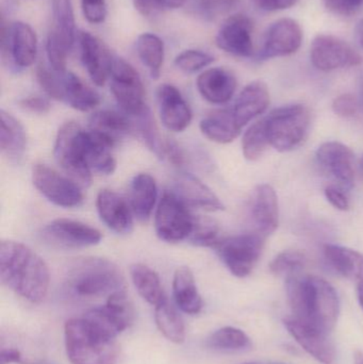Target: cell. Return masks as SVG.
Returning <instances> with one entry per match:
<instances>
[{
	"mask_svg": "<svg viewBox=\"0 0 363 364\" xmlns=\"http://www.w3.org/2000/svg\"><path fill=\"white\" fill-rule=\"evenodd\" d=\"M286 290L294 318L326 333L335 328L340 301L330 282L318 276L294 274L287 277Z\"/></svg>",
	"mask_w": 363,
	"mask_h": 364,
	"instance_id": "1",
	"label": "cell"
},
{
	"mask_svg": "<svg viewBox=\"0 0 363 364\" xmlns=\"http://www.w3.org/2000/svg\"><path fill=\"white\" fill-rule=\"evenodd\" d=\"M0 279L30 303H40L48 294L50 273L46 262L21 242L0 243Z\"/></svg>",
	"mask_w": 363,
	"mask_h": 364,
	"instance_id": "2",
	"label": "cell"
},
{
	"mask_svg": "<svg viewBox=\"0 0 363 364\" xmlns=\"http://www.w3.org/2000/svg\"><path fill=\"white\" fill-rule=\"evenodd\" d=\"M65 286L75 296L92 299L124 291L126 282L121 269L112 261L85 257L77 259L68 267Z\"/></svg>",
	"mask_w": 363,
	"mask_h": 364,
	"instance_id": "3",
	"label": "cell"
},
{
	"mask_svg": "<svg viewBox=\"0 0 363 364\" xmlns=\"http://www.w3.org/2000/svg\"><path fill=\"white\" fill-rule=\"evenodd\" d=\"M64 336L66 354L72 364H117L119 360L117 342L98 335L82 318L67 321Z\"/></svg>",
	"mask_w": 363,
	"mask_h": 364,
	"instance_id": "4",
	"label": "cell"
},
{
	"mask_svg": "<svg viewBox=\"0 0 363 364\" xmlns=\"http://www.w3.org/2000/svg\"><path fill=\"white\" fill-rule=\"evenodd\" d=\"M264 119L270 146L281 153L302 146L310 130L311 113L304 105L281 107Z\"/></svg>",
	"mask_w": 363,
	"mask_h": 364,
	"instance_id": "5",
	"label": "cell"
},
{
	"mask_svg": "<svg viewBox=\"0 0 363 364\" xmlns=\"http://www.w3.org/2000/svg\"><path fill=\"white\" fill-rule=\"evenodd\" d=\"M53 156L66 176L81 188L91 184L92 171L85 156V130L80 124L70 121L59 128L53 145Z\"/></svg>",
	"mask_w": 363,
	"mask_h": 364,
	"instance_id": "6",
	"label": "cell"
},
{
	"mask_svg": "<svg viewBox=\"0 0 363 364\" xmlns=\"http://www.w3.org/2000/svg\"><path fill=\"white\" fill-rule=\"evenodd\" d=\"M261 233H242L222 239L215 246L217 256L228 271L238 278L247 277L261 258L266 245Z\"/></svg>",
	"mask_w": 363,
	"mask_h": 364,
	"instance_id": "7",
	"label": "cell"
},
{
	"mask_svg": "<svg viewBox=\"0 0 363 364\" xmlns=\"http://www.w3.org/2000/svg\"><path fill=\"white\" fill-rule=\"evenodd\" d=\"M82 318L98 335L115 340L134 324L136 310L126 291H119L108 296L106 305L89 310Z\"/></svg>",
	"mask_w": 363,
	"mask_h": 364,
	"instance_id": "8",
	"label": "cell"
},
{
	"mask_svg": "<svg viewBox=\"0 0 363 364\" xmlns=\"http://www.w3.org/2000/svg\"><path fill=\"white\" fill-rule=\"evenodd\" d=\"M193 222L194 215L189 207L173 191L164 192L155 214V230L158 237L166 243L187 241Z\"/></svg>",
	"mask_w": 363,
	"mask_h": 364,
	"instance_id": "9",
	"label": "cell"
},
{
	"mask_svg": "<svg viewBox=\"0 0 363 364\" xmlns=\"http://www.w3.org/2000/svg\"><path fill=\"white\" fill-rule=\"evenodd\" d=\"M110 87L117 105L126 114L136 117L148 107L138 70L123 58H113Z\"/></svg>",
	"mask_w": 363,
	"mask_h": 364,
	"instance_id": "10",
	"label": "cell"
},
{
	"mask_svg": "<svg viewBox=\"0 0 363 364\" xmlns=\"http://www.w3.org/2000/svg\"><path fill=\"white\" fill-rule=\"evenodd\" d=\"M31 175L36 190L58 207L70 209L80 207L85 201L82 188L77 182L46 164H36Z\"/></svg>",
	"mask_w": 363,
	"mask_h": 364,
	"instance_id": "11",
	"label": "cell"
},
{
	"mask_svg": "<svg viewBox=\"0 0 363 364\" xmlns=\"http://www.w3.org/2000/svg\"><path fill=\"white\" fill-rule=\"evenodd\" d=\"M1 49L11 68L23 70L33 65L38 58V36L29 23L13 21L2 26Z\"/></svg>",
	"mask_w": 363,
	"mask_h": 364,
	"instance_id": "12",
	"label": "cell"
},
{
	"mask_svg": "<svg viewBox=\"0 0 363 364\" xmlns=\"http://www.w3.org/2000/svg\"><path fill=\"white\" fill-rule=\"evenodd\" d=\"M40 237L49 245L64 250L91 247L102 239L98 229L72 218L51 220L40 231Z\"/></svg>",
	"mask_w": 363,
	"mask_h": 364,
	"instance_id": "13",
	"label": "cell"
},
{
	"mask_svg": "<svg viewBox=\"0 0 363 364\" xmlns=\"http://www.w3.org/2000/svg\"><path fill=\"white\" fill-rule=\"evenodd\" d=\"M310 60L322 72L354 68L362 64V58L349 43L332 34H319L311 44Z\"/></svg>",
	"mask_w": 363,
	"mask_h": 364,
	"instance_id": "14",
	"label": "cell"
},
{
	"mask_svg": "<svg viewBox=\"0 0 363 364\" xmlns=\"http://www.w3.org/2000/svg\"><path fill=\"white\" fill-rule=\"evenodd\" d=\"M318 164L343 190L355 184V156L347 145L336 141L325 142L315 153Z\"/></svg>",
	"mask_w": 363,
	"mask_h": 364,
	"instance_id": "15",
	"label": "cell"
},
{
	"mask_svg": "<svg viewBox=\"0 0 363 364\" xmlns=\"http://www.w3.org/2000/svg\"><path fill=\"white\" fill-rule=\"evenodd\" d=\"M303 30L300 23L292 18H281L273 23L264 36L259 60L287 57L293 55L302 46Z\"/></svg>",
	"mask_w": 363,
	"mask_h": 364,
	"instance_id": "16",
	"label": "cell"
},
{
	"mask_svg": "<svg viewBox=\"0 0 363 364\" xmlns=\"http://www.w3.org/2000/svg\"><path fill=\"white\" fill-rule=\"evenodd\" d=\"M253 31V21L247 15H230L217 31L215 44L234 57L251 58L254 53Z\"/></svg>",
	"mask_w": 363,
	"mask_h": 364,
	"instance_id": "17",
	"label": "cell"
},
{
	"mask_svg": "<svg viewBox=\"0 0 363 364\" xmlns=\"http://www.w3.org/2000/svg\"><path fill=\"white\" fill-rule=\"evenodd\" d=\"M80 48L81 61L91 80L97 87H104L110 79L113 55L108 46L91 32L81 31L77 34Z\"/></svg>",
	"mask_w": 363,
	"mask_h": 364,
	"instance_id": "18",
	"label": "cell"
},
{
	"mask_svg": "<svg viewBox=\"0 0 363 364\" xmlns=\"http://www.w3.org/2000/svg\"><path fill=\"white\" fill-rule=\"evenodd\" d=\"M283 324L298 346L313 358L322 364L335 363L336 352L334 344L328 338V333L300 322L293 316L286 318Z\"/></svg>",
	"mask_w": 363,
	"mask_h": 364,
	"instance_id": "19",
	"label": "cell"
},
{
	"mask_svg": "<svg viewBox=\"0 0 363 364\" xmlns=\"http://www.w3.org/2000/svg\"><path fill=\"white\" fill-rule=\"evenodd\" d=\"M160 119L166 129L183 132L192 122V110L181 92L175 85L164 83L157 92Z\"/></svg>",
	"mask_w": 363,
	"mask_h": 364,
	"instance_id": "20",
	"label": "cell"
},
{
	"mask_svg": "<svg viewBox=\"0 0 363 364\" xmlns=\"http://www.w3.org/2000/svg\"><path fill=\"white\" fill-rule=\"evenodd\" d=\"M96 209L102 223L117 235H128L134 230V215L129 203L114 191L100 190Z\"/></svg>",
	"mask_w": 363,
	"mask_h": 364,
	"instance_id": "21",
	"label": "cell"
},
{
	"mask_svg": "<svg viewBox=\"0 0 363 364\" xmlns=\"http://www.w3.org/2000/svg\"><path fill=\"white\" fill-rule=\"evenodd\" d=\"M173 192L188 205L205 211L215 212L225 209V205L207 184L193 174L177 173Z\"/></svg>",
	"mask_w": 363,
	"mask_h": 364,
	"instance_id": "22",
	"label": "cell"
},
{
	"mask_svg": "<svg viewBox=\"0 0 363 364\" xmlns=\"http://www.w3.org/2000/svg\"><path fill=\"white\" fill-rule=\"evenodd\" d=\"M249 213L257 232L264 237L275 232L279 225L278 197L270 184H260L254 190Z\"/></svg>",
	"mask_w": 363,
	"mask_h": 364,
	"instance_id": "23",
	"label": "cell"
},
{
	"mask_svg": "<svg viewBox=\"0 0 363 364\" xmlns=\"http://www.w3.org/2000/svg\"><path fill=\"white\" fill-rule=\"evenodd\" d=\"M237 82L234 73L227 68H212L204 70L196 80L200 95L213 105L227 104L236 93Z\"/></svg>",
	"mask_w": 363,
	"mask_h": 364,
	"instance_id": "24",
	"label": "cell"
},
{
	"mask_svg": "<svg viewBox=\"0 0 363 364\" xmlns=\"http://www.w3.org/2000/svg\"><path fill=\"white\" fill-rule=\"evenodd\" d=\"M270 105V92L266 83L254 81L239 94L232 108V114L241 128L266 112Z\"/></svg>",
	"mask_w": 363,
	"mask_h": 364,
	"instance_id": "25",
	"label": "cell"
},
{
	"mask_svg": "<svg viewBox=\"0 0 363 364\" xmlns=\"http://www.w3.org/2000/svg\"><path fill=\"white\" fill-rule=\"evenodd\" d=\"M27 146V132L23 124L2 109L0 111V149L2 155L12 164H19L25 157Z\"/></svg>",
	"mask_w": 363,
	"mask_h": 364,
	"instance_id": "26",
	"label": "cell"
},
{
	"mask_svg": "<svg viewBox=\"0 0 363 364\" xmlns=\"http://www.w3.org/2000/svg\"><path fill=\"white\" fill-rule=\"evenodd\" d=\"M158 199L156 179L146 173L134 176L130 184L129 203L134 218L140 222H147L155 209Z\"/></svg>",
	"mask_w": 363,
	"mask_h": 364,
	"instance_id": "27",
	"label": "cell"
},
{
	"mask_svg": "<svg viewBox=\"0 0 363 364\" xmlns=\"http://www.w3.org/2000/svg\"><path fill=\"white\" fill-rule=\"evenodd\" d=\"M200 128L208 140L217 144L234 142L242 130L237 123L232 109H221L209 113L200 121Z\"/></svg>",
	"mask_w": 363,
	"mask_h": 364,
	"instance_id": "28",
	"label": "cell"
},
{
	"mask_svg": "<svg viewBox=\"0 0 363 364\" xmlns=\"http://www.w3.org/2000/svg\"><path fill=\"white\" fill-rule=\"evenodd\" d=\"M173 295L177 307L190 316L200 314L204 307V301L198 292L193 272L189 267H178L175 272Z\"/></svg>",
	"mask_w": 363,
	"mask_h": 364,
	"instance_id": "29",
	"label": "cell"
},
{
	"mask_svg": "<svg viewBox=\"0 0 363 364\" xmlns=\"http://www.w3.org/2000/svg\"><path fill=\"white\" fill-rule=\"evenodd\" d=\"M62 90L63 102L75 110L89 112L99 106L102 102L99 93L81 80L72 72L62 73Z\"/></svg>",
	"mask_w": 363,
	"mask_h": 364,
	"instance_id": "30",
	"label": "cell"
},
{
	"mask_svg": "<svg viewBox=\"0 0 363 364\" xmlns=\"http://www.w3.org/2000/svg\"><path fill=\"white\" fill-rule=\"evenodd\" d=\"M89 129L111 139L117 144L124 136L134 134V122L123 111H97L90 117Z\"/></svg>",
	"mask_w": 363,
	"mask_h": 364,
	"instance_id": "31",
	"label": "cell"
},
{
	"mask_svg": "<svg viewBox=\"0 0 363 364\" xmlns=\"http://www.w3.org/2000/svg\"><path fill=\"white\" fill-rule=\"evenodd\" d=\"M324 257L330 267L347 279L363 282V256L345 246L327 244L324 246Z\"/></svg>",
	"mask_w": 363,
	"mask_h": 364,
	"instance_id": "32",
	"label": "cell"
},
{
	"mask_svg": "<svg viewBox=\"0 0 363 364\" xmlns=\"http://www.w3.org/2000/svg\"><path fill=\"white\" fill-rule=\"evenodd\" d=\"M130 276L139 294L147 303L157 307L168 299L159 275L151 267L134 263L130 267Z\"/></svg>",
	"mask_w": 363,
	"mask_h": 364,
	"instance_id": "33",
	"label": "cell"
},
{
	"mask_svg": "<svg viewBox=\"0 0 363 364\" xmlns=\"http://www.w3.org/2000/svg\"><path fill=\"white\" fill-rule=\"evenodd\" d=\"M136 46L139 58L146 66L151 78H159L166 58V48L162 38L157 34L144 32L136 38Z\"/></svg>",
	"mask_w": 363,
	"mask_h": 364,
	"instance_id": "34",
	"label": "cell"
},
{
	"mask_svg": "<svg viewBox=\"0 0 363 364\" xmlns=\"http://www.w3.org/2000/svg\"><path fill=\"white\" fill-rule=\"evenodd\" d=\"M131 117L134 122V134L141 139L147 149L155 154L157 158L161 160L166 159V154H164L166 141H163L160 136L155 117L149 107H147L140 114Z\"/></svg>",
	"mask_w": 363,
	"mask_h": 364,
	"instance_id": "35",
	"label": "cell"
},
{
	"mask_svg": "<svg viewBox=\"0 0 363 364\" xmlns=\"http://www.w3.org/2000/svg\"><path fill=\"white\" fill-rule=\"evenodd\" d=\"M53 31L61 38L66 47L72 50L76 42V21L72 0H53Z\"/></svg>",
	"mask_w": 363,
	"mask_h": 364,
	"instance_id": "36",
	"label": "cell"
},
{
	"mask_svg": "<svg viewBox=\"0 0 363 364\" xmlns=\"http://www.w3.org/2000/svg\"><path fill=\"white\" fill-rule=\"evenodd\" d=\"M155 308L156 324L160 333L173 343H183L185 340V322L176 308L168 299Z\"/></svg>",
	"mask_w": 363,
	"mask_h": 364,
	"instance_id": "37",
	"label": "cell"
},
{
	"mask_svg": "<svg viewBox=\"0 0 363 364\" xmlns=\"http://www.w3.org/2000/svg\"><path fill=\"white\" fill-rule=\"evenodd\" d=\"M249 336L236 327H223L210 335L206 346L220 352H238L251 348Z\"/></svg>",
	"mask_w": 363,
	"mask_h": 364,
	"instance_id": "38",
	"label": "cell"
},
{
	"mask_svg": "<svg viewBox=\"0 0 363 364\" xmlns=\"http://www.w3.org/2000/svg\"><path fill=\"white\" fill-rule=\"evenodd\" d=\"M221 229L209 216L194 215L193 227L187 241L198 247L215 248L221 241Z\"/></svg>",
	"mask_w": 363,
	"mask_h": 364,
	"instance_id": "39",
	"label": "cell"
},
{
	"mask_svg": "<svg viewBox=\"0 0 363 364\" xmlns=\"http://www.w3.org/2000/svg\"><path fill=\"white\" fill-rule=\"evenodd\" d=\"M270 146L264 119L254 123L243 134L242 151L245 159L257 161Z\"/></svg>",
	"mask_w": 363,
	"mask_h": 364,
	"instance_id": "40",
	"label": "cell"
},
{
	"mask_svg": "<svg viewBox=\"0 0 363 364\" xmlns=\"http://www.w3.org/2000/svg\"><path fill=\"white\" fill-rule=\"evenodd\" d=\"M307 257L300 250H285L271 262V273L276 276H289L300 273L306 265Z\"/></svg>",
	"mask_w": 363,
	"mask_h": 364,
	"instance_id": "41",
	"label": "cell"
},
{
	"mask_svg": "<svg viewBox=\"0 0 363 364\" xmlns=\"http://www.w3.org/2000/svg\"><path fill=\"white\" fill-rule=\"evenodd\" d=\"M215 57L206 51L198 49H185L175 58V66L181 72L194 74L200 72L215 62Z\"/></svg>",
	"mask_w": 363,
	"mask_h": 364,
	"instance_id": "42",
	"label": "cell"
},
{
	"mask_svg": "<svg viewBox=\"0 0 363 364\" xmlns=\"http://www.w3.org/2000/svg\"><path fill=\"white\" fill-rule=\"evenodd\" d=\"M64 73V72H63ZM36 80L48 97L63 102L62 73L55 72L50 66L40 64L36 68Z\"/></svg>",
	"mask_w": 363,
	"mask_h": 364,
	"instance_id": "43",
	"label": "cell"
},
{
	"mask_svg": "<svg viewBox=\"0 0 363 364\" xmlns=\"http://www.w3.org/2000/svg\"><path fill=\"white\" fill-rule=\"evenodd\" d=\"M238 4L239 0H195V10L202 18L215 21L229 15Z\"/></svg>",
	"mask_w": 363,
	"mask_h": 364,
	"instance_id": "44",
	"label": "cell"
},
{
	"mask_svg": "<svg viewBox=\"0 0 363 364\" xmlns=\"http://www.w3.org/2000/svg\"><path fill=\"white\" fill-rule=\"evenodd\" d=\"M70 51V49L62 42L61 38L51 30L46 41V55L49 66L55 72H66L67 55Z\"/></svg>",
	"mask_w": 363,
	"mask_h": 364,
	"instance_id": "45",
	"label": "cell"
},
{
	"mask_svg": "<svg viewBox=\"0 0 363 364\" xmlns=\"http://www.w3.org/2000/svg\"><path fill=\"white\" fill-rule=\"evenodd\" d=\"M83 16L93 25H99L108 14L106 0H81Z\"/></svg>",
	"mask_w": 363,
	"mask_h": 364,
	"instance_id": "46",
	"label": "cell"
},
{
	"mask_svg": "<svg viewBox=\"0 0 363 364\" xmlns=\"http://www.w3.org/2000/svg\"><path fill=\"white\" fill-rule=\"evenodd\" d=\"M359 104L357 98L352 94H342L332 102V111L335 114L343 119H352L357 115Z\"/></svg>",
	"mask_w": 363,
	"mask_h": 364,
	"instance_id": "47",
	"label": "cell"
},
{
	"mask_svg": "<svg viewBox=\"0 0 363 364\" xmlns=\"http://www.w3.org/2000/svg\"><path fill=\"white\" fill-rule=\"evenodd\" d=\"M18 105L23 111L32 114H46L51 109L50 100L44 96H27L21 98Z\"/></svg>",
	"mask_w": 363,
	"mask_h": 364,
	"instance_id": "48",
	"label": "cell"
},
{
	"mask_svg": "<svg viewBox=\"0 0 363 364\" xmlns=\"http://www.w3.org/2000/svg\"><path fill=\"white\" fill-rule=\"evenodd\" d=\"M325 193L326 199L330 201L332 207L336 208L337 210L340 211H347L351 207L350 205L349 197L345 194L343 188L340 186H328L324 191Z\"/></svg>",
	"mask_w": 363,
	"mask_h": 364,
	"instance_id": "49",
	"label": "cell"
},
{
	"mask_svg": "<svg viewBox=\"0 0 363 364\" xmlns=\"http://www.w3.org/2000/svg\"><path fill=\"white\" fill-rule=\"evenodd\" d=\"M136 10L144 17H155L166 9L164 0H132Z\"/></svg>",
	"mask_w": 363,
	"mask_h": 364,
	"instance_id": "50",
	"label": "cell"
},
{
	"mask_svg": "<svg viewBox=\"0 0 363 364\" xmlns=\"http://www.w3.org/2000/svg\"><path fill=\"white\" fill-rule=\"evenodd\" d=\"M164 154H166V158L170 160V164L177 168H180L185 164V156L183 153L181 147L179 146L178 143L176 141L172 140V139H168L166 140V144H164Z\"/></svg>",
	"mask_w": 363,
	"mask_h": 364,
	"instance_id": "51",
	"label": "cell"
},
{
	"mask_svg": "<svg viewBox=\"0 0 363 364\" xmlns=\"http://www.w3.org/2000/svg\"><path fill=\"white\" fill-rule=\"evenodd\" d=\"M254 6L260 10L275 12V11L287 10L298 4V0H249Z\"/></svg>",
	"mask_w": 363,
	"mask_h": 364,
	"instance_id": "52",
	"label": "cell"
},
{
	"mask_svg": "<svg viewBox=\"0 0 363 364\" xmlns=\"http://www.w3.org/2000/svg\"><path fill=\"white\" fill-rule=\"evenodd\" d=\"M38 364L36 363H31V361H27L23 359V354L21 350L17 348H1L0 352V364Z\"/></svg>",
	"mask_w": 363,
	"mask_h": 364,
	"instance_id": "53",
	"label": "cell"
},
{
	"mask_svg": "<svg viewBox=\"0 0 363 364\" xmlns=\"http://www.w3.org/2000/svg\"><path fill=\"white\" fill-rule=\"evenodd\" d=\"M345 16L354 14L363 6V0H342Z\"/></svg>",
	"mask_w": 363,
	"mask_h": 364,
	"instance_id": "54",
	"label": "cell"
},
{
	"mask_svg": "<svg viewBox=\"0 0 363 364\" xmlns=\"http://www.w3.org/2000/svg\"><path fill=\"white\" fill-rule=\"evenodd\" d=\"M324 6L330 12L335 13V14L345 15V11H343L342 0H322Z\"/></svg>",
	"mask_w": 363,
	"mask_h": 364,
	"instance_id": "55",
	"label": "cell"
},
{
	"mask_svg": "<svg viewBox=\"0 0 363 364\" xmlns=\"http://www.w3.org/2000/svg\"><path fill=\"white\" fill-rule=\"evenodd\" d=\"M188 0H164L166 2V8L168 9H178L185 6Z\"/></svg>",
	"mask_w": 363,
	"mask_h": 364,
	"instance_id": "56",
	"label": "cell"
},
{
	"mask_svg": "<svg viewBox=\"0 0 363 364\" xmlns=\"http://www.w3.org/2000/svg\"><path fill=\"white\" fill-rule=\"evenodd\" d=\"M356 34H357L358 42L363 47V19L358 23Z\"/></svg>",
	"mask_w": 363,
	"mask_h": 364,
	"instance_id": "57",
	"label": "cell"
},
{
	"mask_svg": "<svg viewBox=\"0 0 363 364\" xmlns=\"http://www.w3.org/2000/svg\"><path fill=\"white\" fill-rule=\"evenodd\" d=\"M358 301H359L360 306L363 309V282L358 284L357 288Z\"/></svg>",
	"mask_w": 363,
	"mask_h": 364,
	"instance_id": "58",
	"label": "cell"
},
{
	"mask_svg": "<svg viewBox=\"0 0 363 364\" xmlns=\"http://www.w3.org/2000/svg\"><path fill=\"white\" fill-rule=\"evenodd\" d=\"M354 360H355V364H363V352H360V350L356 352Z\"/></svg>",
	"mask_w": 363,
	"mask_h": 364,
	"instance_id": "59",
	"label": "cell"
},
{
	"mask_svg": "<svg viewBox=\"0 0 363 364\" xmlns=\"http://www.w3.org/2000/svg\"><path fill=\"white\" fill-rule=\"evenodd\" d=\"M362 173H363V157H362Z\"/></svg>",
	"mask_w": 363,
	"mask_h": 364,
	"instance_id": "60",
	"label": "cell"
},
{
	"mask_svg": "<svg viewBox=\"0 0 363 364\" xmlns=\"http://www.w3.org/2000/svg\"><path fill=\"white\" fill-rule=\"evenodd\" d=\"M362 100H363V81H362Z\"/></svg>",
	"mask_w": 363,
	"mask_h": 364,
	"instance_id": "61",
	"label": "cell"
},
{
	"mask_svg": "<svg viewBox=\"0 0 363 364\" xmlns=\"http://www.w3.org/2000/svg\"><path fill=\"white\" fill-rule=\"evenodd\" d=\"M38 364H51V363H38Z\"/></svg>",
	"mask_w": 363,
	"mask_h": 364,
	"instance_id": "62",
	"label": "cell"
},
{
	"mask_svg": "<svg viewBox=\"0 0 363 364\" xmlns=\"http://www.w3.org/2000/svg\"><path fill=\"white\" fill-rule=\"evenodd\" d=\"M247 364H251V363H247Z\"/></svg>",
	"mask_w": 363,
	"mask_h": 364,
	"instance_id": "63",
	"label": "cell"
}]
</instances>
